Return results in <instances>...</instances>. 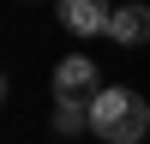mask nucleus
<instances>
[{
    "instance_id": "1",
    "label": "nucleus",
    "mask_w": 150,
    "mask_h": 144,
    "mask_svg": "<svg viewBox=\"0 0 150 144\" xmlns=\"http://www.w3.org/2000/svg\"><path fill=\"white\" fill-rule=\"evenodd\" d=\"M90 132L102 144H138L150 132V102L138 90H120V84H108L102 96L90 102Z\"/></svg>"
},
{
    "instance_id": "2",
    "label": "nucleus",
    "mask_w": 150,
    "mask_h": 144,
    "mask_svg": "<svg viewBox=\"0 0 150 144\" xmlns=\"http://www.w3.org/2000/svg\"><path fill=\"white\" fill-rule=\"evenodd\" d=\"M102 90H108V84L96 78V66H90L84 54H72V60L54 66V102H84V108H90Z\"/></svg>"
},
{
    "instance_id": "3",
    "label": "nucleus",
    "mask_w": 150,
    "mask_h": 144,
    "mask_svg": "<svg viewBox=\"0 0 150 144\" xmlns=\"http://www.w3.org/2000/svg\"><path fill=\"white\" fill-rule=\"evenodd\" d=\"M108 18H114L108 0H60V24H66L72 36H102Z\"/></svg>"
},
{
    "instance_id": "4",
    "label": "nucleus",
    "mask_w": 150,
    "mask_h": 144,
    "mask_svg": "<svg viewBox=\"0 0 150 144\" xmlns=\"http://www.w3.org/2000/svg\"><path fill=\"white\" fill-rule=\"evenodd\" d=\"M108 36H114L120 48H138V42H150V6H120L114 18H108Z\"/></svg>"
},
{
    "instance_id": "5",
    "label": "nucleus",
    "mask_w": 150,
    "mask_h": 144,
    "mask_svg": "<svg viewBox=\"0 0 150 144\" xmlns=\"http://www.w3.org/2000/svg\"><path fill=\"white\" fill-rule=\"evenodd\" d=\"M78 126H90V108L84 102H54V132H78Z\"/></svg>"
}]
</instances>
